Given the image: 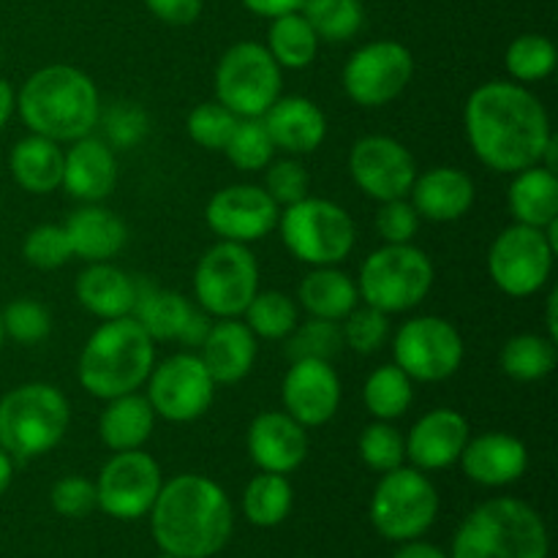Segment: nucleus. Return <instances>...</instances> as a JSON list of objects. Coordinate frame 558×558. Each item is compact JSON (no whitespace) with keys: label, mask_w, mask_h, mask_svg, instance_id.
I'll return each mask as SVG.
<instances>
[{"label":"nucleus","mask_w":558,"mask_h":558,"mask_svg":"<svg viewBox=\"0 0 558 558\" xmlns=\"http://www.w3.org/2000/svg\"><path fill=\"white\" fill-rule=\"evenodd\" d=\"M463 129L477 161L499 174L537 167L554 140L543 101L526 85L505 80L474 87L463 107Z\"/></svg>","instance_id":"1"},{"label":"nucleus","mask_w":558,"mask_h":558,"mask_svg":"<svg viewBox=\"0 0 558 558\" xmlns=\"http://www.w3.org/2000/svg\"><path fill=\"white\" fill-rule=\"evenodd\" d=\"M156 545L178 558H210L227 548L234 529L227 490L202 474L167 480L147 512Z\"/></svg>","instance_id":"2"},{"label":"nucleus","mask_w":558,"mask_h":558,"mask_svg":"<svg viewBox=\"0 0 558 558\" xmlns=\"http://www.w3.org/2000/svg\"><path fill=\"white\" fill-rule=\"evenodd\" d=\"M16 112L31 134L58 142H76L90 134L101 118L98 87L74 65H44L27 76L16 93Z\"/></svg>","instance_id":"3"},{"label":"nucleus","mask_w":558,"mask_h":558,"mask_svg":"<svg viewBox=\"0 0 558 558\" xmlns=\"http://www.w3.org/2000/svg\"><path fill=\"white\" fill-rule=\"evenodd\" d=\"M156 365V341L134 316L109 319L87 338L76 376L87 396L98 401L136 392Z\"/></svg>","instance_id":"4"},{"label":"nucleus","mask_w":558,"mask_h":558,"mask_svg":"<svg viewBox=\"0 0 558 558\" xmlns=\"http://www.w3.org/2000/svg\"><path fill=\"white\" fill-rule=\"evenodd\" d=\"M548 529L532 505L499 496L469 512L450 558H548Z\"/></svg>","instance_id":"5"},{"label":"nucleus","mask_w":558,"mask_h":558,"mask_svg":"<svg viewBox=\"0 0 558 558\" xmlns=\"http://www.w3.org/2000/svg\"><path fill=\"white\" fill-rule=\"evenodd\" d=\"M69 423V401L47 381H27L0 398V447L14 461L47 456L63 441Z\"/></svg>","instance_id":"6"},{"label":"nucleus","mask_w":558,"mask_h":558,"mask_svg":"<svg viewBox=\"0 0 558 558\" xmlns=\"http://www.w3.org/2000/svg\"><path fill=\"white\" fill-rule=\"evenodd\" d=\"M434 289V262L412 243H385L360 267V300L381 314H407Z\"/></svg>","instance_id":"7"},{"label":"nucleus","mask_w":558,"mask_h":558,"mask_svg":"<svg viewBox=\"0 0 558 558\" xmlns=\"http://www.w3.org/2000/svg\"><path fill=\"white\" fill-rule=\"evenodd\" d=\"M278 232L289 254L311 267L341 265L357 240L352 216L336 202L316 196L289 205L278 216Z\"/></svg>","instance_id":"8"},{"label":"nucleus","mask_w":558,"mask_h":558,"mask_svg":"<svg viewBox=\"0 0 558 558\" xmlns=\"http://www.w3.org/2000/svg\"><path fill=\"white\" fill-rule=\"evenodd\" d=\"M259 292V265L243 243L210 245L194 270V298L207 316L238 319Z\"/></svg>","instance_id":"9"},{"label":"nucleus","mask_w":558,"mask_h":558,"mask_svg":"<svg viewBox=\"0 0 558 558\" xmlns=\"http://www.w3.org/2000/svg\"><path fill=\"white\" fill-rule=\"evenodd\" d=\"M439 515V494L420 469L398 466L381 474L371 496V523L392 543L417 539Z\"/></svg>","instance_id":"10"},{"label":"nucleus","mask_w":558,"mask_h":558,"mask_svg":"<svg viewBox=\"0 0 558 558\" xmlns=\"http://www.w3.org/2000/svg\"><path fill=\"white\" fill-rule=\"evenodd\" d=\"M281 71L265 44H232L216 65L218 104L238 118H262L281 96Z\"/></svg>","instance_id":"11"},{"label":"nucleus","mask_w":558,"mask_h":558,"mask_svg":"<svg viewBox=\"0 0 558 558\" xmlns=\"http://www.w3.org/2000/svg\"><path fill=\"white\" fill-rule=\"evenodd\" d=\"M556 248L548 243L543 229L512 223L488 251V276L507 298H532L554 272Z\"/></svg>","instance_id":"12"},{"label":"nucleus","mask_w":558,"mask_h":558,"mask_svg":"<svg viewBox=\"0 0 558 558\" xmlns=\"http://www.w3.org/2000/svg\"><path fill=\"white\" fill-rule=\"evenodd\" d=\"M463 338L456 325L441 316H417L398 327L392 341L396 365L412 381L436 385L458 374L463 365Z\"/></svg>","instance_id":"13"},{"label":"nucleus","mask_w":558,"mask_h":558,"mask_svg":"<svg viewBox=\"0 0 558 558\" xmlns=\"http://www.w3.org/2000/svg\"><path fill=\"white\" fill-rule=\"evenodd\" d=\"M414 74V58L401 41H371L352 52L343 65V90L357 107L376 109L396 101L409 87Z\"/></svg>","instance_id":"14"},{"label":"nucleus","mask_w":558,"mask_h":558,"mask_svg":"<svg viewBox=\"0 0 558 558\" xmlns=\"http://www.w3.org/2000/svg\"><path fill=\"white\" fill-rule=\"evenodd\" d=\"M145 398L156 417L167 423H194L213 407L216 381L207 374L199 354L180 352L153 365Z\"/></svg>","instance_id":"15"},{"label":"nucleus","mask_w":558,"mask_h":558,"mask_svg":"<svg viewBox=\"0 0 558 558\" xmlns=\"http://www.w3.org/2000/svg\"><path fill=\"white\" fill-rule=\"evenodd\" d=\"M161 485L156 458L142 450L114 452L96 480V507L118 521H136L153 510Z\"/></svg>","instance_id":"16"},{"label":"nucleus","mask_w":558,"mask_h":558,"mask_svg":"<svg viewBox=\"0 0 558 558\" xmlns=\"http://www.w3.org/2000/svg\"><path fill=\"white\" fill-rule=\"evenodd\" d=\"M349 174L371 199H407L417 178V163L407 145L392 136L371 134L354 142L349 153Z\"/></svg>","instance_id":"17"},{"label":"nucleus","mask_w":558,"mask_h":558,"mask_svg":"<svg viewBox=\"0 0 558 558\" xmlns=\"http://www.w3.org/2000/svg\"><path fill=\"white\" fill-rule=\"evenodd\" d=\"M281 207L270 199L265 189L251 183L227 185L207 202V227L229 243H256L278 227Z\"/></svg>","instance_id":"18"},{"label":"nucleus","mask_w":558,"mask_h":558,"mask_svg":"<svg viewBox=\"0 0 558 558\" xmlns=\"http://www.w3.org/2000/svg\"><path fill=\"white\" fill-rule=\"evenodd\" d=\"M283 412L303 428H319L341 407V376L325 360H292L281 385Z\"/></svg>","instance_id":"19"},{"label":"nucleus","mask_w":558,"mask_h":558,"mask_svg":"<svg viewBox=\"0 0 558 558\" xmlns=\"http://www.w3.org/2000/svg\"><path fill=\"white\" fill-rule=\"evenodd\" d=\"M248 456L262 472L292 474L308 458V434L287 412H262L248 425Z\"/></svg>","instance_id":"20"},{"label":"nucleus","mask_w":558,"mask_h":558,"mask_svg":"<svg viewBox=\"0 0 558 558\" xmlns=\"http://www.w3.org/2000/svg\"><path fill=\"white\" fill-rule=\"evenodd\" d=\"M472 428L456 409H434L412 425L407 436V458L420 472H439L461 458Z\"/></svg>","instance_id":"21"},{"label":"nucleus","mask_w":558,"mask_h":558,"mask_svg":"<svg viewBox=\"0 0 558 558\" xmlns=\"http://www.w3.org/2000/svg\"><path fill=\"white\" fill-rule=\"evenodd\" d=\"M458 463L472 483L501 488V485L518 483L526 474L529 450L515 436L490 430V434L469 436Z\"/></svg>","instance_id":"22"},{"label":"nucleus","mask_w":558,"mask_h":558,"mask_svg":"<svg viewBox=\"0 0 558 558\" xmlns=\"http://www.w3.org/2000/svg\"><path fill=\"white\" fill-rule=\"evenodd\" d=\"M63 185L74 199L96 205L107 199L118 185V158L107 142L82 136L63 153Z\"/></svg>","instance_id":"23"},{"label":"nucleus","mask_w":558,"mask_h":558,"mask_svg":"<svg viewBox=\"0 0 558 558\" xmlns=\"http://www.w3.org/2000/svg\"><path fill=\"white\" fill-rule=\"evenodd\" d=\"M262 123L276 150L289 156H308L327 136L325 112L305 96H278V101L262 114Z\"/></svg>","instance_id":"24"},{"label":"nucleus","mask_w":558,"mask_h":558,"mask_svg":"<svg viewBox=\"0 0 558 558\" xmlns=\"http://www.w3.org/2000/svg\"><path fill=\"white\" fill-rule=\"evenodd\" d=\"M409 196L420 218L450 223L472 210L477 191H474V180L463 169L434 167L414 178Z\"/></svg>","instance_id":"25"},{"label":"nucleus","mask_w":558,"mask_h":558,"mask_svg":"<svg viewBox=\"0 0 558 558\" xmlns=\"http://www.w3.org/2000/svg\"><path fill=\"white\" fill-rule=\"evenodd\" d=\"M199 349V360L216 385H238L256 363V336L238 319H218L210 325Z\"/></svg>","instance_id":"26"},{"label":"nucleus","mask_w":558,"mask_h":558,"mask_svg":"<svg viewBox=\"0 0 558 558\" xmlns=\"http://www.w3.org/2000/svg\"><path fill=\"white\" fill-rule=\"evenodd\" d=\"M63 229L69 234L71 254L80 256L87 265L112 262L123 251L125 240H129V229H125L123 218L98 205H87L71 213Z\"/></svg>","instance_id":"27"},{"label":"nucleus","mask_w":558,"mask_h":558,"mask_svg":"<svg viewBox=\"0 0 558 558\" xmlns=\"http://www.w3.org/2000/svg\"><path fill=\"white\" fill-rule=\"evenodd\" d=\"M74 292L82 308L90 311L98 319H120L134 311L136 278L109 262H96L80 272Z\"/></svg>","instance_id":"28"},{"label":"nucleus","mask_w":558,"mask_h":558,"mask_svg":"<svg viewBox=\"0 0 558 558\" xmlns=\"http://www.w3.org/2000/svg\"><path fill=\"white\" fill-rule=\"evenodd\" d=\"M153 428H156V412L150 401L140 396V390L109 398L98 417V436L112 452L142 450L153 436Z\"/></svg>","instance_id":"29"},{"label":"nucleus","mask_w":558,"mask_h":558,"mask_svg":"<svg viewBox=\"0 0 558 558\" xmlns=\"http://www.w3.org/2000/svg\"><path fill=\"white\" fill-rule=\"evenodd\" d=\"M194 305L172 289H158L147 283L145 278H136V303L131 316L145 327L153 341H178L183 338Z\"/></svg>","instance_id":"30"},{"label":"nucleus","mask_w":558,"mask_h":558,"mask_svg":"<svg viewBox=\"0 0 558 558\" xmlns=\"http://www.w3.org/2000/svg\"><path fill=\"white\" fill-rule=\"evenodd\" d=\"M9 167L11 178L27 194H52L63 183V147L47 136L31 134L16 142Z\"/></svg>","instance_id":"31"},{"label":"nucleus","mask_w":558,"mask_h":558,"mask_svg":"<svg viewBox=\"0 0 558 558\" xmlns=\"http://www.w3.org/2000/svg\"><path fill=\"white\" fill-rule=\"evenodd\" d=\"M507 205H510L515 223L545 229L548 223L558 221V178L556 172L545 167H529L512 174L510 191H507Z\"/></svg>","instance_id":"32"},{"label":"nucleus","mask_w":558,"mask_h":558,"mask_svg":"<svg viewBox=\"0 0 558 558\" xmlns=\"http://www.w3.org/2000/svg\"><path fill=\"white\" fill-rule=\"evenodd\" d=\"M298 300L314 319L343 322L360 305L357 281L336 267H314L300 281Z\"/></svg>","instance_id":"33"},{"label":"nucleus","mask_w":558,"mask_h":558,"mask_svg":"<svg viewBox=\"0 0 558 558\" xmlns=\"http://www.w3.org/2000/svg\"><path fill=\"white\" fill-rule=\"evenodd\" d=\"M265 47L281 69L300 71L308 69L316 60V52H319V36H316L314 27L308 25V20H305L300 11H292V14L270 20Z\"/></svg>","instance_id":"34"},{"label":"nucleus","mask_w":558,"mask_h":558,"mask_svg":"<svg viewBox=\"0 0 558 558\" xmlns=\"http://www.w3.org/2000/svg\"><path fill=\"white\" fill-rule=\"evenodd\" d=\"M294 490L289 485L287 474L262 472L245 485L243 494V512L254 526L272 529L283 523L292 512Z\"/></svg>","instance_id":"35"},{"label":"nucleus","mask_w":558,"mask_h":558,"mask_svg":"<svg viewBox=\"0 0 558 558\" xmlns=\"http://www.w3.org/2000/svg\"><path fill=\"white\" fill-rule=\"evenodd\" d=\"M501 371L515 381H539L554 374L558 363L556 341L537 332H523L510 338L501 349Z\"/></svg>","instance_id":"36"},{"label":"nucleus","mask_w":558,"mask_h":558,"mask_svg":"<svg viewBox=\"0 0 558 558\" xmlns=\"http://www.w3.org/2000/svg\"><path fill=\"white\" fill-rule=\"evenodd\" d=\"M414 381L392 365H381L374 374L365 379L363 387V401L365 409L374 414L376 420H385V423H392V420L403 417L407 409L412 407L414 401Z\"/></svg>","instance_id":"37"},{"label":"nucleus","mask_w":558,"mask_h":558,"mask_svg":"<svg viewBox=\"0 0 558 558\" xmlns=\"http://www.w3.org/2000/svg\"><path fill=\"white\" fill-rule=\"evenodd\" d=\"M300 14L308 20L319 41L327 44L352 41L365 20L360 0H303Z\"/></svg>","instance_id":"38"},{"label":"nucleus","mask_w":558,"mask_h":558,"mask_svg":"<svg viewBox=\"0 0 558 558\" xmlns=\"http://www.w3.org/2000/svg\"><path fill=\"white\" fill-rule=\"evenodd\" d=\"M556 44L539 33H523L505 52V69L518 85H534V82L548 80L556 71Z\"/></svg>","instance_id":"39"},{"label":"nucleus","mask_w":558,"mask_h":558,"mask_svg":"<svg viewBox=\"0 0 558 558\" xmlns=\"http://www.w3.org/2000/svg\"><path fill=\"white\" fill-rule=\"evenodd\" d=\"M243 316L256 338L287 341L289 332L298 327V303L283 292H256Z\"/></svg>","instance_id":"40"},{"label":"nucleus","mask_w":558,"mask_h":558,"mask_svg":"<svg viewBox=\"0 0 558 558\" xmlns=\"http://www.w3.org/2000/svg\"><path fill=\"white\" fill-rule=\"evenodd\" d=\"M223 156L240 172H259V169L270 167L272 156H276V145H272L262 118H240L227 147H223Z\"/></svg>","instance_id":"41"},{"label":"nucleus","mask_w":558,"mask_h":558,"mask_svg":"<svg viewBox=\"0 0 558 558\" xmlns=\"http://www.w3.org/2000/svg\"><path fill=\"white\" fill-rule=\"evenodd\" d=\"M357 450L365 466L379 474L392 472L407 461V439L396 425L385 423V420H376L360 434Z\"/></svg>","instance_id":"42"},{"label":"nucleus","mask_w":558,"mask_h":558,"mask_svg":"<svg viewBox=\"0 0 558 558\" xmlns=\"http://www.w3.org/2000/svg\"><path fill=\"white\" fill-rule=\"evenodd\" d=\"M341 349L343 338L338 322L314 319V316L305 325L294 327L287 338L289 360H325V363H332V357Z\"/></svg>","instance_id":"43"},{"label":"nucleus","mask_w":558,"mask_h":558,"mask_svg":"<svg viewBox=\"0 0 558 558\" xmlns=\"http://www.w3.org/2000/svg\"><path fill=\"white\" fill-rule=\"evenodd\" d=\"M238 114L229 112L223 104L207 101L199 104V107L191 109L189 120H185V129H189V136L205 150H218L223 153L229 136H232L234 125H238Z\"/></svg>","instance_id":"44"},{"label":"nucleus","mask_w":558,"mask_h":558,"mask_svg":"<svg viewBox=\"0 0 558 558\" xmlns=\"http://www.w3.org/2000/svg\"><path fill=\"white\" fill-rule=\"evenodd\" d=\"M0 316H3L5 338L22 343V347L41 343L52 332V316L36 300H14V303H9L0 311Z\"/></svg>","instance_id":"45"},{"label":"nucleus","mask_w":558,"mask_h":558,"mask_svg":"<svg viewBox=\"0 0 558 558\" xmlns=\"http://www.w3.org/2000/svg\"><path fill=\"white\" fill-rule=\"evenodd\" d=\"M22 256L27 265L38 267V270H58L65 262L74 259L69 234L58 223H41V227L31 229L22 243Z\"/></svg>","instance_id":"46"},{"label":"nucleus","mask_w":558,"mask_h":558,"mask_svg":"<svg viewBox=\"0 0 558 558\" xmlns=\"http://www.w3.org/2000/svg\"><path fill=\"white\" fill-rule=\"evenodd\" d=\"M387 336H390V322L387 314L371 308V305H357L352 314L343 319L341 338L343 347H349L357 354H374L385 347Z\"/></svg>","instance_id":"47"},{"label":"nucleus","mask_w":558,"mask_h":558,"mask_svg":"<svg viewBox=\"0 0 558 558\" xmlns=\"http://www.w3.org/2000/svg\"><path fill=\"white\" fill-rule=\"evenodd\" d=\"M308 172L294 158H283V161H270L265 169V191L278 207H289L294 202L308 196Z\"/></svg>","instance_id":"48"},{"label":"nucleus","mask_w":558,"mask_h":558,"mask_svg":"<svg viewBox=\"0 0 558 558\" xmlns=\"http://www.w3.org/2000/svg\"><path fill=\"white\" fill-rule=\"evenodd\" d=\"M376 213V232L385 243H412L414 234L420 232V216L409 199H390L379 202Z\"/></svg>","instance_id":"49"},{"label":"nucleus","mask_w":558,"mask_h":558,"mask_svg":"<svg viewBox=\"0 0 558 558\" xmlns=\"http://www.w3.org/2000/svg\"><path fill=\"white\" fill-rule=\"evenodd\" d=\"M54 512L65 518H85L96 510V483L85 477H63L49 494Z\"/></svg>","instance_id":"50"},{"label":"nucleus","mask_w":558,"mask_h":558,"mask_svg":"<svg viewBox=\"0 0 558 558\" xmlns=\"http://www.w3.org/2000/svg\"><path fill=\"white\" fill-rule=\"evenodd\" d=\"M145 5L158 22L172 27L194 25L202 14V0H145Z\"/></svg>","instance_id":"51"},{"label":"nucleus","mask_w":558,"mask_h":558,"mask_svg":"<svg viewBox=\"0 0 558 558\" xmlns=\"http://www.w3.org/2000/svg\"><path fill=\"white\" fill-rule=\"evenodd\" d=\"M131 125H134V129H147L145 118H142L140 112H134V109H118V112L109 118V134H112V140L118 142L120 147L134 145L142 136L136 134V131H131Z\"/></svg>","instance_id":"52"},{"label":"nucleus","mask_w":558,"mask_h":558,"mask_svg":"<svg viewBox=\"0 0 558 558\" xmlns=\"http://www.w3.org/2000/svg\"><path fill=\"white\" fill-rule=\"evenodd\" d=\"M251 14L265 16V20H276V16L292 14V11H300L303 0H240Z\"/></svg>","instance_id":"53"},{"label":"nucleus","mask_w":558,"mask_h":558,"mask_svg":"<svg viewBox=\"0 0 558 558\" xmlns=\"http://www.w3.org/2000/svg\"><path fill=\"white\" fill-rule=\"evenodd\" d=\"M207 330H210V319H207L205 311L196 308L194 316H191L189 327H185L183 338H180V343H183V347H202V341H205Z\"/></svg>","instance_id":"54"},{"label":"nucleus","mask_w":558,"mask_h":558,"mask_svg":"<svg viewBox=\"0 0 558 558\" xmlns=\"http://www.w3.org/2000/svg\"><path fill=\"white\" fill-rule=\"evenodd\" d=\"M392 558H450V556L430 543H417V539H409V543H403L401 548L396 550V556Z\"/></svg>","instance_id":"55"},{"label":"nucleus","mask_w":558,"mask_h":558,"mask_svg":"<svg viewBox=\"0 0 558 558\" xmlns=\"http://www.w3.org/2000/svg\"><path fill=\"white\" fill-rule=\"evenodd\" d=\"M14 109H16L14 87H11L9 82H5L3 76H0V131H3L5 125H9V120H11V114H14Z\"/></svg>","instance_id":"56"},{"label":"nucleus","mask_w":558,"mask_h":558,"mask_svg":"<svg viewBox=\"0 0 558 558\" xmlns=\"http://www.w3.org/2000/svg\"><path fill=\"white\" fill-rule=\"evenodd\" d=\"M11 480H14V458L0 447V496L9 490Z\"/></svg>","instance_id":"57"},{"label":"nucleus","mask_w":558,"mask_h":558,"mask_svg":"<svg viewBox=\"0 0 558 558\" xmlns=\"http://www.w3.org/2000/svg\"><path fill=\"white\" fill-rule=\"evenodd\" d=\"M556 305H558V289H554V292H550V298H548V316H545V322H548V338H554V341H558Z\"/></svg>","instance_id":"58"},{"label":"nucleus","mask_w":558,"mask_h":558,"mask_svg":"<svg viewBox=\"0 0 558 558\" xmlns=\"http://www.w3.org/2000/svg\"><path fill=\"white\" fill-rule=\"evenodd\" d=\"M5 341V332H3V316H0V347H3Z\"/></svg>","instance_id":"59"},{"label":"nucleus","mask_w":558,"mask_h":558,"mask_svg":"<svg viewBox=\"0 0 558 558\" xmlns=\"http://www.w3.org/2000/svg\"><path fill=\"white\" fill-rule=\"evenodd\" d=\"M158 558H178V556H169V554H161Z\"/></svg>","instance_id":"60"},{"label":"nucleus","mask_w":558,"mask_h":558,"mask_svg":"<svg viewBox=\"0 0 558 558\" xmlns=\"http://www.w3.org/2000/svg\"><path fill=\"white\" fill-rule=\"evenodd\" d=\"M0 65H3V52H0Z\"/></svg>","instance_id":"61"}]
</instances>
